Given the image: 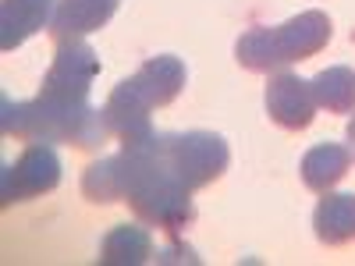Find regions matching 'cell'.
I'll use <instances>...</instances> for the list:
<instances>
[{"instance_id":"obj_1","label":"cell","mask_w":355,"mask_h":266,"mask_svg":"<svg viewBox=\"0 0 355 266\" xmlns=\"http://www.w3.org/2000/svg\"><path fill=\"white\" fill-rule=\"evenodd\" d=\"M117 167H121V202L132 206V213L146 227H160L178 238L196 220L192 188L171 170L160 132L146 142L121 145Z\"/></svg>"},{"instance_id":"obj_2","label":"cell","mask_w":355,"mask_h":266,"mask_svg":"<svg viewBox=\"0 0 355 266\" xmlns=\"http://www.w3.org/2000/svg\"><path fill=\"white\" fill-rule=\"evenodd\" d=\"M0 128L11 139H25V142H68L78 150H96L107 142L110 125L107 114L96 110L93 103H57L46 96L36 100H0Z\"/></svg>"},{"instance_id":"obj_3","label":"cell","mask_w":355,"mask_h":266,"mask_svg":"<svg viewBox=\"0 0 355 266\" xmlns=\"http://www.w3.org/2000/svg\"><path fill=\"white\" fill-rule=\"evenodd\" d=\"M334 25L323 11H302L284 25H256L234 43V57L249 71H281L295 61H309L331 43Z\"/></svg>"},{"instance_id":"obj_4","label":"cell","mask_w":355,"mask_h":266,"mask_svg":"<svg viewBox=\"0 0 355 266\" xmlns=\"http://www.w3.org/2000/svg\"><path fill=\"white\" fill-rule=\"evenodd\" d=\"M164 153L171 170L196 192L214 185L231 163V150L217 132H178L164 135Z\"/></svg>"},{"instance_id":"obj_5","label":"cell","mask_w":355,"mask_h":266,"mask_svg":"<svg viewBox=\"0 0 355 266\" xmlns=\"http://www.w3.org/2000/svg\"><path fill=\"white\" fill-rule=\"evenodd\" d=\"M96 75H100L96 50L85 39H64V43H57L53 64L43 75L40 96L57 100V103H71V107L89 103V89H93Z\"/></svg>"},{"instance_id":"obj_6","label":"cell","mask_w":355,"mask_h":266,"mask_svg":"<svg viewBox=\"0 0 355 266\" xmlns=\"http://www.w3.org/2000/svg\"><path fill=\"white\" fill-rule=\"evenodd\" d=\"M61 157L53 153L50 142H33L28 150L4 167L0 174V206H15L25 199L46 195L61 185Z\"/></svg>"},{"instance_id":"obj_7","label":"cell","mask_w":355,"mask_h":266,"mask_svg":"<svg viewBox=\"0 0 355 266\" xmlns=\"http://www.w3.org/2000/svg\"><path fill=\"white\" fill-rule=\"evenodd\" d=\"M320 103L313 93V78H299L291 71H277L266 82V114L277 128L288 132H302L313 125Z\"/></svg>"},{"instance_id":"obj_8","label":"cell","mask_w":355,"mask_h":266,"mask_svg":"<svg viewBox=\"0 0 355 266\" xmlns=\"http://www.w3.org/2000/svg\"><path fill=\"white\" fill-rule=\"evenodd\" d=\"M150 103L139 96V89L132 85V78H121L114 85V93L107 96L103 103V114H107V125H110V135L121 139V145H135V142H146L153 132L150 125Z\"/></svg>"},{"instance_id":"obj_9","label":"cell","mask_w":355,"mask_h":266,"mask_svg":"<svg viewBox=\"0 0 355 266\" xmlns=\"http://www.w3.org/2000/svg\"><path fill=\"white\" fill-rule=\"evenodd\" d=\"M189 82V71H185V61L174 53H157L150 57L135 75H132V85L139 89V96L150 103V107H167L178 100V93L185 89Z\"/></svg>"},{"instance_id":"obj_10","label":"cell","mask_w":355,"mask_h":266,"mask_svg":"<svg viewBox=\"0 0 355 266\" xmlns=\"http://www.w3.org/2000/svg\"><path fill=\"white\" fill-rule=\"evenodd\" d=\"M57 0H0V46L8 53L50 28Z\"/></svg>"},{"instance_id":"obj_11","label":"cell","mask_w":355,"mask_h":266,"mask_svg":"<svg viewBox=\"0 0 355 266\" xmlns=\"http://www.w3.org/2000/svg\"><path fill=\"white\" fill-rule=\"evenodd\" d=\"M117 4L121 0H57V11H53V21L46 33L64 43V39H82L85 33H96V28H103Z\"/></svg>"},{"instance_id":"obj_12","label":"cell","mask_w":355,"mask_h":266,"mask_svg":"<svg viewBox=\"0 0 355 266\" xmlns=\"http://www.w3.org/2000/svg\"><path fill=\"white\" fill-rule=\"evenodd\" d=\"M157 252H153V234L139 224H117L103 234L100 242V256L96 263L100 266H142L150 263Z\"/></svg>"},{"instance_id":"obj_13","label":"cell","mask_w":355,"mask_h":266,"mask_svg":"<svg viewBox=\"0 0 355 266\" xmlns=\"http://www.w3.org/2000/svg\"><path fill=\"white\" fill-rule=\"evenodd\" d=\"M313 231L323 245H348L355 238V192H323L313 210Z\"/></svg>"},{"instance_id":"obj_14","label":"cell","mask_w":355,"mask_h":266,"mask_svg":"<svg viewBox=\"0 0 355 266\" xmlns=\"http://www.w3.org/2000/svg\"><path fill=\"white\" fill-rule=\"evenodd\" d=\"M348 167H352V153H348V145H338V142H320V145H313V150L302 157V167H299V174H302V181H306V188L309 192H331L341 177L348 174Z\"/></svg>"},{"instance_id":"obj_15","label":"cell","mask_w":355,"mask_h":266,"mask_svg":"<svg viewBox=\"0 0 355 266\" xmlns=\"http://www.w3.org/2000/svg\"><path fill=\"white\" fill-rule=\"evenodd\" d=\"M313 93L327 114H355V71L345 64L323 68L313 78Z\"/></svg>"},{"instance_id":"obj_16","label":"cell","mask_w":355,"mask_h":266,"mask_svg":"<svg viewBox=\"0 0 355 266\" xmlns=\"http://www.w3.org/2000/svg\"><path fill=\"white\" fill-rule=\"evenodd\" d=\"M82 195L89 202H121V167H117V157H103L96 163H89L82 174Z\"/></svg>"},{"instance_id":"obj_17","label":"cell","mask_w":355,"mask_h":266,"mask_svg":"<svg viewBox=\"0 0 355 266\" xmlns=\"http://www.w3.org/2000/svg\"><path fill=\"white\" fill-rule=\"evenodd\" d=\"M153 259H157V263H192V266L199 263V256H196L185 242H178V238H171V245H167L164 252H157Z\"/></svg>"},{"instance_id":"obj_18","label":"cell","mask_w":355,"mask_h":266,"mask_svg":"<svg viewBox=\"0 0 355 266\" xmlns=\"http://www.w3.org/2000/svg\"><path fill=\"white\" fill-rule=\"evenodd\" d=\"M345 142H348V153H352V160H355V117H352L348 128H345Z\"/></svg>"}]
</instances>
